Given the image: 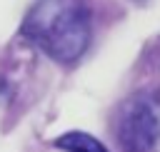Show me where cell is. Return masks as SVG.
Returning <instances> with one entry per match:
<instances>
[{
	"label": "cell",
	"mask_w": 160,
	"mask_h": 152,
	"mask_svg": "<svg viewBox=\"0 0 160 152\" xmlns=\"http://www.w3.org/2000/svg\"><path fill=\"white\" fill-rule=\"evenodd\" d=\"M22 35L58 62L78 60L90 42V10L85 0H38Z\"/></svg>",
	"instance_id": "6da1fadb"
},
{
	"label": "cell",
	"mask_w": 160,
	"mask_h": 152,
	"mask_svg": "<svg viewBox=\"0 0 160 152\" xmlns=\"http://www.w3.org/2000/svg\"><path fill=\"white\" fill-rule=\"evenodd\" d=\"M122 152H155L160 145V115L150 97L132 95L118 110L115 125Z\"/></svg>",
	"instance_id": "7a4b0ae2"
},
{
	"label": "cell",
	"mask_w": 160,
	"mask_h": 152,
	"mask_svg": "<svg viewBox=\"0 0 160 152\" xmlns=\"http://www.w3.org/2000/svg\"><path fill=\"white\" fill-rule=\"evenodd\" d=\"M55 147L62 152H108L95 137H90L85 132H68L55 140Z\"/></svg>",
	"instance_id": "3957f363"
}]
</instances>
